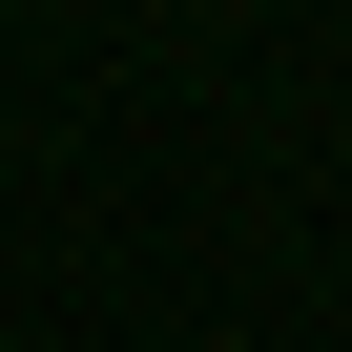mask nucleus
I'll return each instance as SVG.
<instances>
[{"mask_svg": "<svg viewBox=\"0 0 352 352\" xmlns=\"http://www.w3.org/2000/svg\"><path fill=\"white\" fill-rule=\"evenodd\" d=\"M0 21H21V0H0Z\"/></svg>", "mask_w": 352, "mask_h": 352, "instance_id": "nucleus-1", "label": "nucleus"}]
</instances>
